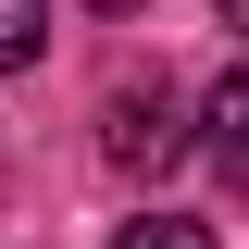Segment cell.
<instances>
[{"instance_id":"obj_1","label":"cell","mask_w":249,"mask_h":249,"mask_svg":"<svg viewBox=\"0 0 249 249\" xmlns=\"http://www.w3.org/2000/svg\"><path fill=\"white\" fill-rule=\"evenodd\" d=\"M175 150H187V137H175V100H162V88H124L112 112H100V162H112V175H162Z\"/></svg>"},{"instance_id":"obj_3","label":"cell","mask_w":249,"mask_h":249,"mask_svg":"<svg viewBox=\"0 0 249 249\" xmlns=\"http://www.w3.org/2000/svg\"><path fill=\"white\" fill-rule=\"evenodd\" d=\"M50 50V0H0V75H25Z\"/></svg>"},{"instance_id":"obj_4","label":"cell","mask_w":249,"mask_h":249,"mask_svg":"<svg viewBox=\"0 0 249 249\" xmlns=\"http://www.w3.org/2000/svg\"><path fill=\"white\" fill-rule=\"evenodd\" d=\"M112 249H212V224H187V212H150V224H124Z\"/></svg>"},{"instance_id":"obj_5","label":"cell","mask_w":249,"mask_h":249,"mask_svg":"<svg viewBox=\"0 0 249 249\" xmlns=\"http://www.w3.org/2000/svg\"><path fill=\"white\" fill-rule=\"evenodd\" d=\"M100 13H137V0H100Z\"/></svg>"},{"instance_id":"obj_2","label":"cell","mask_w":249,"mask_h":249,"mask_svg":"<svg viewBox=\"0 0 249 249\" xmlns=\"http://www.w3.org/2000/svg\"><path fill=\"white\" fill-rule=\"evenodd\" d=\"M212 162H224V175H249V75H224V88H212Z\"/></svg>"}]
</instances>
